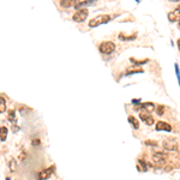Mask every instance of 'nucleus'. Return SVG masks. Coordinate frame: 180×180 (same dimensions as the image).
I'll return each mask as SVG.
<instances>
[{
    "label": "nucleus",
    "instance_id": "f257e3e1",
    "mask_svg": "<svg viewBox=\"0 0 180 180\" xmlns=\"http://www.w3.org/2000/svg\"><path fill=\"white\" fill-rule=\"evenodd\" d=\"M111 20V16L109 15H99L96 17H94L93 19L89 22V26L90 28H96L99 25H102V24H106Z\"/></svg>",
    "mask_w": 180,
    "mask_h": 180
},
{
    "label": "nucleus",
    "instance_id": "f03ea898",
    "mask_svg": "<svg viewBox=\"0 0 180 180\" xmlns=\"http://www.w3.org/2000/svg\"><path fill=\"white\" fill-rule=\"evenodd\" d=\"M99 49L102 54H111L115 51V44L112 41H104L99 46Z\"/></svg>",
    "mask_w": 180,
    "mask_h": 180
},
{
    "label": "nucleus",
    "instance_id": "7ed1b4c3",
    "mask_svg": "<svg viewBox=\"0 0 180 180\" xmlns=\"http://www.w3.org/2000/svg\"><path fill=\"white\" fill-rule=\"evenodd\" d=\"M86 17H88V10L86 9H79L73 15L72 19L75 20V22H77V23H82V22H84V20L86 19Z\"/></svg>",
    "mask_w": 180,
    "mask_h": 180
},
{
    "label": "nucleus",
    "instance_id": "20e7f679",
    "mask_svg": "<svg viewBox=\"0 0 180 180\" xmlns=\"http://www.w3.org/2000/svg\"><path fill=\"white\" fill-rule=\"evenodd\" d=\"M54 166H52V167H48V168H46V169H43V171H41L40 173L37 174V179L39 180H47L51 178V175L53 174V172H54Z\"/></svg>",
    "mask_w": 180,
    "mask_h": 180
},
{
    "label": "nucleus",
    "instance_id": "39448f33",
    "mask_svg": "<svg viewBox=\"0 0 180 180\" xmlns=\"http://www.w3.org/2000/svg\"><path fill=\"white\" fill-rule=\"evenodd\" d=\"M166 159H167V155L163 154V153H155L153 155V161L156 166H163L164 162H166Z\"/></svg>",
    "mask_w": 180,
    "mask_h": 180
},
{
    "label": "nucleus",
    "instance_id": "423d86ee",
    "mask_svg": "<svg viewBox=\"0 0 180 180\" xmlns=\"http://www.w3.org/2000/svg\"><path fill=\"white\" fill-rule=\"evenodd\" d=\"M139 119L142 120V121H144L148 126H151V125H154V122H155L154 118H153L149 113H145V112H140L139 113Z\"/></svg>",
    "mask_w": 180,
    "mask_h": 180
},
{
    "label": "nucleus",
    "instance_id": "0eeeda50",
    "mask_svg": "<svg viewBox=\"0 0 180 180\" xmlns=\"http://www.w3.org/2000/svg\"><path fill=\"white\" fill-rule=\"evenodd\" d=\"M162 146L166 149V150H168V151H177L178 150V144L175 143V142H171V140H164L163 143H162Z\"/></svg>",
    "mask_w": 180,
    "mask_h": 180
},
{
    "label": "nucleus",
    "instance_id": "6e6552de",
    "mask_svg": "<svg viewBox=\"0 0 180 180\" xmlns=\"http://www.w3.org/2000/svg\"><path fill=\"white\" fill-rule=\"evenodd\" d=\"M156 130L157 131H166V132H171L172 131V126L164 121H157L156 122Z\"/></svg>",
    "mask_w": 180,
    "mask_h": 180
},
{
    "label": "nucleus",
    "instance_id": "1a4fd4ad",
    "mask_svg": "<svg viewBox=\"0 0 180 180\" xmlns=\"http://www.w3.org/2000/svg\"><path fill=\"white\" fill-rule=\"evenodd\" d=\"M96 2H97V0H85V1H82V2L79 1L78 4L75 5V7H76L77 10H79V9H83V7H85V6H94Z\"/></svg>",
    "mask_w": 180,
    "mask_h": 180
},
{
    "label": "nucleus",
    "instance_id": "9d476101",
    "mask_svg": "<svg viewBox=\"0 0 180 180\" xmlns=\"http://www.w3.org/2000/svg\"><path fill=\"white\" fill-rule=\"evenodd\" d=\"M140 109H144L145 113H151V112H154V111L156 109V107H155L154 103L146 102V103H142V104H140Z\"/></svg>",
    "mask_w": 180,
    "mask_h": 180
},
{
    "label": "nucleus",
    "instance_id": "9b49d317",
    "mask_svg": "<svg viewBox=\"0 0 180 180\" xmlns=\"http://www.w3.org/2000/svg\"><path fill=\"white\" fill-rule=\"evenodd\" d=\"M7 132H9L7 127H5V126H1L0 127V140L1 142H5L6 140V138H7Z\"/></svg>",
    "mask_w": 180,
    "mask_h": 180
},
{
    "label": "nucleus",
    "instance_id": "f8f14e48",
    "mask_svg": "<svg viewBox=\"0 0 180 180\" xmlns=\"http://www.w3.org/2000/svg\"><path fill=\"white\" fill-rule=\"evenodd\" d=\"M75 4L71 1V0H60V6L64 7V9H70Z\"/></svg>",
    "mask_w": 180,
    "mask_h": 180
},
{
    "label": "nucleus",
    "instance_id": "ddd939ff",
    "mask_svg": "<svg viewBox=\"0 0 180 180\" xmlns=\"http://www.w3.org/2000/svg\"><path fill=\"white\" fill-rule=\"evenodd\" d=\"M9 169L11 172H16L17 171V161L15 160V159H11V160L9 161Z\"/></svg>",
    "mask_w": 180,
    "mask_h": 180
},
{
    "label": "nucleus",
    "instance_id": "4468645a",
    "mask_svg": "<svg viewBox=\"0 0 180 180\" xmlns=\"http://www.w3.org/2000/svg\"><path fill=\"white\" fill-rule=\"evenodd\" d=\"M129 122L132 124V126H133L135 130H138V129H139V124H138V121H137V119H136L135 117L130 115V117H129Z\"/></svg>",
    "mask_w": 180,
    "mask_h": 180
},
{
    "label": "nucleus",
    "instance_id": "2eb2a0df",
    "mask_svg": "<svg viewBox=\"0 0 180 180\" xmlns=\"http://www.w3.org/2000/svg\"><path fill=\"white\" fill-rule=\"evenodd\" d=\"M178 12H179V9H177L175 12H169V13H168V19H169V22H175V20H178Z\"/></svg>",
    "mask_w": 180,
    "mask_h": 180
},
{
    "label": "nucleus",
    "instance_id": "dca6fc26",
    "mask_svg": "<svg viewBox=\"0 0 180 180\" xmlns=\"http://www.w3.org/2000/svg\"><path fill=\"white\" fill-rule=\"evenodd\" d=\"M19 112L22 115H26V114H29L30 112H31V108H29V107H26V106H20L19 107Z\"/></svg>",
    "mask_w": 180,
    "mask_h": 180
},
{
    "label": "nucleus",
    "instance_id": "f3484780",
    "mask_svg": "<svg viewBox=\"0 0 180 180\" xmlns=\"http://www.w3.org/2000/svg\"><path fill=\"white\" fill-rule=\"evenodd\" d=\"M6 112V100L5 97L0 96V113H4Z\"/></svg>",
    "mask_w": 180,
    "mask_h": 180
},
{
    "label": "nucleus",
    "instance_id": "a211bd4d",
    "mask_svg": "<svg viewBox=\"0 0 180 180\" xmlns=\"http://www.w3.org/2000/svg\"><path fill=\"white\" fill-rule=\"evenodd\" d=\"M7 119H9L10 122H13V124L16 122V114H15V111L11 109V111L9 112V117H7Z\"/></svg>",
    "mask_w": 180,
    "mask_h": 180
},
{
    "label": "nucleus",
    "instance_id": "6ab92c4d",
    "mask_svg": "<svg viewBox=\"0 0 180 180\" xmlns=\"http://www.w3.org/2000/svg\"><path fill=\"white\" fill-rule=\"evenodd\" d=\"M133 73H143V70L142 69H133V70H129L126 72V75H133Z\"/></svg>",
    "mask_w": 180,
    "mask_h": 180
},
{
    "label": "nucleus",
    "instance_id": "aec40b11",
    "mask_svg": "<svg viewBox=\"0 0 180 180\" xmlns=\"http://www.w3.org/2000/svg\"><path fill=\"white\" fill-rule=\"evenodd\" d=\"M155 111L157 112V114H159V115H162V114L164 113V107H163V106H159V107H157V109H155Z\"/></svg>",
    "mask_w": 180,
    "mask_h": 180
},
{
    "label": "nucleus",
    "instance_id": "412c9836",
    "mask_svg": "<svg viewBox=\"0 0 180 180\" xmlns=\"http://www.w3.org/2000/svg\"><path fill=\"white\" fill-rule=\"evenodd\" d=\"M148 61H149V60L146 59V60H142V61H133V62H135V64H137V65H140V64H146Z\"/></svg>",
    "mask_w": 180,
    "mask_h": 180
},
{
    "label": "nucleus",
    "instance_id": "4be33fe9",
    "mask_svg": "<svg viewBox=\"0 0 180 180\" xmlns=\"http://www.w3.org/2000/svg\"><path fill=\"white\" fill-rule=\"evenodd\" d=\"M145 144H148V145H153V146H156V145H157V143H155V142H145Z\"/></svg>",
    "mask_w": 180,
    "mask_h": 180
},
{
    "label": "nucleus",
    "instance_id": "5701e85b",
    "mask_svg": "<svg viewBox=\"0 0 180 180\" xmlns=\"http://www.w3.org/2000/svg\"><path fill=\"white\" fill-rule=\"evenodd\" d=\"M39 144H41V142L39 139H35L33 140V145H39Z\"/></svg>",
    "mask_w": 180,
    "mask_h": 180
},
{
    "label": "nucleus",
    "instance_id": "b1692460",
    "mask_svg": "<svg viewBox=\"0 0 180 180\" xmlns=\"http://www.w3.org/2000/svg\"><path fill=\"white\" fill-rule=\"evenodd\" d=\"M175 71H177V75H178V78H179V66H178V64H175Z\"/></svg>",
    "mask_w": 180,
    "mask_h": 180
},
{
    "label": "nucleus",
    "instance_id": "393cba45",
    "mask_svg": "<svg viewBox=\"0 0 180 180\" xmlns=\"http://www.w3.org/2000/svg\"><path fill=\"white\" fill-rule=\"evenodd\" d=\"M169 1H177V2H178V1H179V0H169Z\"/></svg>",
    "mask_w": 180,
    "mask_h": 180
}]
</instances>
